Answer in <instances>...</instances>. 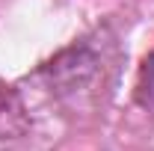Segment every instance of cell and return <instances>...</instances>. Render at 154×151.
<instances>
[{
    "label": "cell",
    "instance_id": "7a4b0ae2",
    "mask_svg": "<svg viewBox=\"0 0 154 151\" xmlns=\"http://www.w3.org/2000/svg\"><path fill=\"white\" fill-rule=\"evenodd\" d=\"M30 110L24 104L21 92L0 80V142H9V139H21L24 133L30 131Z\"/></svg>",
    "mask_w": 154,
    "mask_h": 151
},
{
    "label": "cell",
    "instance_id": "6da1fadb",
    "mask_svg": "<svg viewBox=\"0 0 154 151\" xmlns=\"http://www.w3.org/2000/svg\"><path fill=\"white\" fill-rule=\"evenodd\" d=\"M116 39L98 33L59 51L48 65H42V77L48 80V89L59 104L71 110H86L101 101V92L116 74Z\"/></svg>",
    "mask_w": 154,
    "mask_h": 151
},
{
    "label": "cell",
    "instance_id": "3957f363",
    "mask_svg": "<svg viewBox=\"0 0 154 151\" xmlns=\"http://www.w3.org/2000/svg\"><path fill=\"white\" fill-rule=\"evenodd\" d=\"M136 104L139 107H154V54L145 57L136 80Z\"/></svg>",
    "mask_w": 154,
    "mask_h": 151
}]
</instances>
